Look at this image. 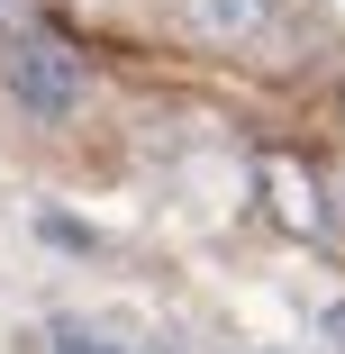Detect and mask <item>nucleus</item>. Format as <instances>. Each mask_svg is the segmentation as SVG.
Instances as JSON below:
<instances>
[{
	"instance_id": "nucleus-1",
	"label": "nucleus",
	"mask_w": 345,
	"mask_h": 354,
	"mask_svg": "<svg viewBox=\"0 0 345 354\" xmlns=\"http://www.w3.org/2000/svg\"><path fill=\"white\" fill-rule=\"evenodd\" d=\"M10 91H19V109H37V118H73V109L91 100V73H82L73 46L19 37V46H10Z\"/></svg>"
},
{
	"instance_id": "nucleus-2",
	"label": "nucleus",
	"mask_w": 345,
	"mask_h": 354,
	"mask_svg": "<svg viewBox=\"0 0 345 354\" xmlns=\"http://www.w3.org/2000/svg\"><path fill=\"white\" fill-rule=\"evenodd\" d=\"M263 19H272V0H182V28L209 46H245Z\"/></svg>"
},
{
	"instance_id": "nucleus-3",
	"label": "nucleus",
	"mask_w": 345,
	"mask_h": 354,
	"mask_svg": "<svg viewBox=\"0 0 345 354\" xmlns=\"http://www.w3.org/2000/svg\"><path fill=\"white\" fill-rule=\"evenodd\" d=\"M263 191L282 200V227H300V236L318 227V182H300V164H282V155H272V164H263Z\"/></svg>"
},
{
	"instance_id": "nucleus-4",
	"label": "nucleus",
	"mask_w": 345,
	"mask_h": 354,
	"mask_svg": "<svg viewBox=\"0 0 345 354\" xmlns=\"http://www.w3.org/2000/svg\"><path fill=\"white\" fill-rule=\"evenodd\" d=\"M46 345H55V354H127V345H118L109 327H91V318H55Z\"/></svg>"
}]
</instances>
